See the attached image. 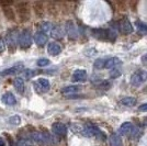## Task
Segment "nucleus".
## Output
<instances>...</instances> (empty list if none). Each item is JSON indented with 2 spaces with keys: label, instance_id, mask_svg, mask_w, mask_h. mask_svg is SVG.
Returning <instances> with one entry per match:
<instances>
[{
  "label": "nucleus",
  "instance_id": "nucleus-15",
  "mask_svg": "<svg viewBox=\"0 0 147 146\" xmlns=\"http://www.w3.org/2000/svg\"><path fill=\"white\" fill-rule=\"evenodd\" d=\"M47 52L52 56H57L61 53V46L57 42H51L47 45Z\"/></svg>",
  "mask_w": 147,
  "mask_h": 146
},
{
  "label": "nucleus",
  "instance_id": "nucleus-18",
  "mask_svg": "<svg viewBox=\"0 0 147 146\" xmlns=\"http://www.w3.org/2000/svg\"><path fill=\"white\" fill-rule=\"evenodd\" d=\"M22 68H23V65H21V64H20V65H16V66L10 67V68H8L6 70L1 72V73H0V76H11V75H14V74L21 72Z\"/></svg>",
  "mask_w": 147,
  "mask_h": 146
},
{
  "label": "nucleus",
  "instance_id": "nucleus-1",
  "mask_svg": "<svg viewBox=\"0 0 147 146\" xmlns=\"http://www.w3.org/2000/svg\"><path fill=\"white\" fill-rule=\"evenodd\" d=\"M30 139L41 146H49L52 145L53 142H54V139L52 137V135L47 132L33 131L30 133Z\"/></svg>",
  "mask_w": 147,
  "mask_h": 146
},
{
  "label": "nucleus",
  "instance_id": "nucleus-28",
  "mask_svg": "<svg viewBox=\"0 0 147 146\" xmlns=\"http://www.w3.org/2000/svg\"><path fill=\"white\" fill-rule=\"evenodd\" d=\"M136 26H137V30L141 34L146 35L147 34V24L143 23V22H136Z\"/></svg>",
  "mask_w": 147,
  "mask_h": 146
},
{
  "label": "nucleus",
  "instance_id": "nucleus-24",
  "mask_svg": "<svg viewBox=\"0 0 147 146\" xmlns=\"http://www.w3.org/2000/svg\"><path fill=\"white\" fill-rule=\"evenodd\" d=\"M52 23L51 22H47V21H43V22H41V23H38L37 24V28H38V31L40 32H43V33H46V32H49V31L52 30Z\"/></svg>",
  "mask_w": 147,
  "mask_h": 146
},
{
  "label": "nucleus",
  "instance_id": "nucleus-33",
  "mask_svg": "<svg viewBox=\"0 0 147 146\" xmlns=\"http://www.w3.org/2000/svg\"><path fill=\"white\" fill-rule=\"evenodd\" d=\"M37 66L40 67H45L47 66V65H49V59H47V58H40L38 61H37Z\"/></svg>",
  "mask_w": 147,
  "mask_h": 146
},
{
  "label": "nucleus",
  "instance_id": "nucleus-38",
  "mask_svg": "<svg viewBox=\"0 0 147 146\" xmlns=\"http://www.w3.org/2000/svg\"><path fill=\"white\" fill-rule=\"evenodd\" d=\"M142 63H143L144 65H147V54H145L142 57Z\"/></svg>",
  "mask_w": 147,
  "mask_h": 146
},
{
  "label": "nucleus",
  "instance_id": "nucleus-16",
  "mask_svg": "<svg viewBox=\"0 0 147 146\" xmlns=\"http://www.w3.org/2000/svg\"><path fill=\"white\" fill-rule=\"evenodd\" d=\"M2 102L7 104V105H14L17 103V99H16L12 92L8 91L2 96Z\"/></svg>",
  "mask_w": 147,
  "mask_h": 146
},
{
  "label": "nucleus",
  "instance_id": "nucleus-17",
  "mask_svg": "<svg viewBox=\"0 0 147 146\" xmlns=\"http://www.w3.org/2000/svg\"><path fill=\"white\" fill-rule=\"evenodd\" d=\"M52 36L56 40H61L65 35V29H63L59 25H55L54 28H52Z\"/></svg>",
  "mask_w": 147,
  "mask_h": 146
},
{
  "label": "nucleus",
  "instance_id": "nucleus-5",
  "mask_svg": "<svg viewBox=\"0 0 147 146\" xmlns=\"http://www.w3.org/2000/svg\"><path fill=\"white\" fill-rule=\"evenodd\" d=\"M18 44L21 49H28L32 45V33L29 29H25L21 33H19Z\"/></svg>",
  "mask_w": 147,
  "mask_h": 146
},
{
  "label": "nucleus",
  "instance_id": "nucleus-6",
  "mask_svg": "<svg viewBox=\"0 0 147 146\" xmlns=\"http://www.w3.org/2000/svg\"><path fill=\"white\" fill-rule=\"evenodd\" d=\"M114 24L117 25V26H114V28H111V29H113V30H119L122 34H131L132 32H133V25L132 23L129 22V19L126 18H123L121 20H119L117 22H115Z\"/></svg>",
  "mask_w": 147,
  "mask_h": 146
},
{
  "label": "nucleus",
  "instance_id": "nucleus-22",
  "mask_svg": "<svg viewBox=\"0 0 147 146\" xmlns=\"http://www.w3.org/2000/svg\"><path fill=\"white\" fill-rule=\"evenodd\" d=\"M13 86H14V88H16V90L19 92V93H23L24 91V81L22 78H16L14 81H13Z\"/></svg>",
  "mask_w": 147,
  "mask_h": 146
},
{
  "label": "nucleus",
  "instance_id": "nucleus-26",
  "mask_svg": "<svg viewBox=\"0 0 147 146\" xmlns=\"http://www.w3.org/2000/svg\"><path fill=\"white\" fill-rule=\"evenodd\" d=\"M78 86H68V87H64L61 89V93H75V92L79 91Z\"/></svg>",
  "mask_w": 147,
  "mask_h": 146
},
{
  "label": "nucleus",
  "instance_id": "nucleus-14",
  "mask_svg": "<svg viewBox=\"0 0 147 146\" xmlns=\"http://www.w3.org/2000/svg\"><path fill=\"white\" fill-rule=\"evenodd\" d=\"M73 81L75 82H84L87 79V72L85 69H77L73 74Z\"/></svg>",
  "mask_w": 147,
  "mask_h": 146
},
{
  "label": "nucleus",
  "instance_id": "nucleus-39",
  "mask_svg": "<svg viewBox=\"0 0 147 146\" xmlns=\"http://www.w3.org/2000/svg\"><path fill=\"white\" fill-rule=\"evenodd\" d=\"M0 146H6V141L3 140V137L0 136Z\"/></svg>",
  "mask_w": 147,
  "mask_h": 146
},
{
  "label": "nucleus",
  "instance_id": "nucleus-2",
  "mask_svg": "<svg viewBox=\"0 0 147 146\" xmlns=\"http://www.w3.org/2000/svg\"><path fill=\"white\" fill-rule=\"evenodd\" d=\"M81 134L86 137H97L100 141H104L107 137L103 132L94 124H87L81 130Z\"/></svg>",
  "mask_w": 147,
  "mask_h": 146
},
{
  "label": "nucleus",
  "instance_id": "nucleus-13",
  "mask_svg": "<svg viewBox=\"0 0 147 146\" xmlns=\"http://www.w3.org/2000/svg\"><path fill=\"white\" fill-rule=\"evenodd\" d=\"M47 40L49 37L46 35V33H43V32H40L37 31L34 35V41H35V44L40 47H43L44 45L47 43Z\"/></svg>",
  "mask_w": 147,
  "mask_h": 146
},
{
  "label": "nucleus",
  "instance_id": "nucleus-27",
  "mask_svg": "<svg viewBox=\"0 0 147 146\" xmlns=\"http://www.w3.org/2000/svg\"><path fill=\"white\" fill-rule=\"evenodd\" d=\"M17 146H32L31 139L30 137H20L18 140Z\"/></svg>",
  "mask_w": 147,
  "mask_h": 146
},
{
  "label": "nucleus",
  "instance_id": "nucleus-35",
  "mask_svg": "<svg viewBox=\"0 0 147 146\" xmlns=\"http://www.w3.org/2000/svg\"><path fill=\"white\" fill-rule=\"evenodd\" d=\"M5 49H6V43H5L2 37H0V54L3 53Z\"/></svg>",
  "mask_w": 147,
  "mask_h": 146
},
{
  "label": "nucleus",
  "instance_id": "nucleus-7",
  "mask_svg": "<svg viewBox=\"0 0 147 146\" xmlns=\"http://www.w3.org/2000/svg\"><path fill=\"white\" fill-rule=\"evenodd\" d=\"M65 32L69 37V40H77L79 36L78 26L76 25L74 21H67L65 23Z\"/></svg>",
  "mask_w": 147,
  "mask_h": 146
},
{
  "label": "nucleus",
  "instance_id": "nucleus-37",
  "mask_svg": "<svg viewBox=\"0 0 147 146\" xmlns=\"http://www.w3.org/2000/svg\"><path fill=\"white\" fill-rule=\"evenodd\" d=\"M90 80H91L92 82H97V81H98V82H101V78H100L99 76H96V75H93Z\"/></svg>",
  "mask_w": 147,
  "mask_h": 146
},
{
  "label": "nucleus",
  "instance_id": "nucleus-11",
  "mask_svg": "<svg viewBox=\"0 0 147 146\" xmlns=\"http://www.w3.org/2000/svg\"><path fill=\"white\" fill-rule=\"evenodd\" d=\"M91 33L93 37L101 40V41H105L109 40V29H92Z\"/></svg>",
  "mask_w": 147,
  "mask_h": 146
},
{
  "label": "nucleus",
  "instance_id": "nucleus-4",
  "mask_svg": "<svg viewBox=\"0 0 147 146\" xmlns=\"http://www.w3.org/2000/svg\"><path fill=\"white\" fill-rule=\"evenodd\" d=\"M17 16H18L20 22L24 23L31 19L30 7L28 2H18L17 3Z\"/></svg>",
  "mask_w": 147,
  "mask_h": 146
},
{
  "label": "nucleus",
  "instance_id": "nucleus-31",
  "mask_svg": "<svg viewBox=\"0 0 147 146\" xmlns=\"http://www.w3.org/2000/svg\"><path fill=\"white\" fill-rule=\"evenodd\" d=\"M8 122H9L10 124H12V125H19V124L21 123V118L19 116H11V118H9Z\"/></svg>",
  "mask_w": 147,
  "mask_h": 146
},
{
  "label": "nucleus",
  "instance_id": "nucleus-40",
  "mask_svg": "<svg viewBox=\"0 0 147 146\" xmlns=\"http://www.w3.org/2000/svg\"><path fill=\"white\" fill-rule=\"evenodd\" d=\"M143 122H144V124H145V125H147V118H145V119L143 120Z\"/></svg>",
  "mask_w": 147,
  "mask_h": 146
},
{
  "label": "nucleus",
  "instance_id": "nucleus-32",
  "mask_svg": "<svg viewBox=\"0 0 147 146\" xmlns=\"http://www.w3.org/2000/svg\"><path fill=\"white\" fill-rule=\"evenodd\" d=\"M36 74H37V72L33 70V69H24V77L26 78V79H31V78H33Z\"/></svg>",
  "mask_w": 147,
  "mask_h": 146
},
{
  "label": "nucleus",
  "instance_id": "nucleus-20",
  "mask_svg": "<svg viewBox=\"0 0 147 146\" xmlns=\"http://www.w3.org/2000/svg\"><path fill=\"white\" fill-rule=\"evenodd\" d=\"M2 11H3L5 17H6L8 20H10V21H16V13H14V11H13V9L11 7L3 6L2 7Z\"/></svg>",
  "mask_w": 147,
  "mask_h": 146
},
{
  "label": "nucleus",
  "instance_id": "nucleus-21",
  "mask_svg": "<svg viewBox=\"0 0 147 146\" xmlns=\"http://www.w3.org/2000/svg\"><path fill=\"white\" fill-rule=\"evenodd\" d=\"M120 64H121V61L117 57H111L108 61H105V66L104 67L108 68V69H114Z\"/></svg>",
  "mask_w": 147,
  "mask_h": 146
},
{
  "label": "nucleus",
  "instance_id": "nucleus-19",
  "mask_svg": "<svg viewBox=\"0 0 147 146\" xmlns=\"http://www.w3.org/2000/svg\"><path fill=\"white\" fill-rule=\"evenodd\" d=\"M109 144H110V146H123L121 136L117 133H112L109 137Z\"/></svg>",
  "mask_w": 147,
  "mask_h": 146
},
{
  "label": "nucleus",
  "instance_id": "nucleus-25",
  "mask_svg": "<svg viewBox=\"0 0 147 146\" xmlns=\"http://www.w3.org/2000/svg\"><path fill=\"white\" fill-rule=\"evenodd\" d=\"M34 11L38 18H42L44 14V5L42 2H35L34 3Z\"/></svg>",
  "mask_w": 147,
  "mask_h": 146
},
{
  "label": "nucleus",
  "instance_id": "nucleus-8",
  "mask_svg": "<svg viewBox=\"0 0 147 146\" xmlns=\"http://www.w3.org/2000/svg\"><path fill=\"white\" fill-rule=\"evenodd\" d=\"M34 89L40 93H45L49 90L51 85H49V81L45 78H38V79L34 82Z\"/></svg>",
  "mask_w": 147,
  "mask_h": 146
},
{
  "label": "nucleus",
  "instance_id": "nucleus-23",
  "mask_svg": "<svg viewBox=\"0 0 147 146\" xmlns=\"http://www.w3.org/2000/svg\"><path fill=\"white\" fill-rule=\"evenodd\" d=\"M120 102H121V104L125 105V107H134L136 102H137V100L134 97H124L121 99Z\"/></svg>",
  "mask_w": 147,
  "mask_h": 146
},
{
  "label": "nucleus",
  "instance_id": "nucleus-12",
  "mask_svg": "<svg viewBox=\"0 0 147 146\" xmlns=\"http://www.w3.org/2000/svg\"><path fill=\"white\" fill-rule=\"evenodd\" d=\"M133 124L131 123V122H124L122 125L120 126V128H119V135L121 136V135H123V136H129L131 135V133H132V131H133Z\"/></svg>",
  "mask_w": 147,
  "mask_h": 146
},
{
  "label": "nucleus",
  "instance_id": "nucleus-10",
  "mask_svg": "<svg viewBox=\"0 0 147 146\" xmlns=\"http://www.w3.org/2000/svg\"><path fill=\"white\" fill-rule=\"evenodd\" d=\"M52 132L57 135V136H61V137H64L67 135V126L64 124V123H61V122H55L53 125H52Z\"/></svg>",
  "mask_w": 147,
  "mask_h": 146
},
{
  "label": "nucleus",
  "instance_id": "nucleus-36",
  "mask_svg": "<svg viewBox=\"0 0 147 146\" xmlns=\"http://www.w3.org/2000/svg\"><path fill=\"white\" fill-rule=\"evenodd\" d=\"M138 111L141 112H147V103H143L138 107Z\"/></svg>",
  "mask_w": 147,
  "mask_h": 146
},
{
  "label": "nucleus",
  "instance_id": "nucleus-30",
  "mask_svg": "<svg viewBox=\"0 0 147 146\" xmlns=\"http://www.w3.org/2000/svg\"><path fill=\"white\" fill-rule=\"evenodd\" d=\"M93 66H94L96 69H102V68H104V66H105V59H103V58H98V59H96Z\"/></svg>",
  "mask_w": 147,
  "mask_h": 146
},
{
  "label": "nucleus",
  "instance_id": "nucleus-34",
  "mask_svg": "<svg viewBox=\"0 0 147 146\" xmlns=\"http://www.w3.org/2000/svg\"><path fill=\"white\" fill-rule=\"evenodd\" d=\"M119 76H121V70H119V69H113V70H111L110 73V77L111 78H117Z\"/></svg>",
  "mask_w": 147,
  "mask_h": 146
},
{
  "label": "nucleus",
  "instance_id": "nucleus-3",
  "mask_svg": "<svg viewBox=\"0 0 147 146\" xmlns=\"http://www.w3.org/2000/svg\"><path fill=\"white\" fill-rule=\"evenodd\" d=\"M18 37H19V32L17 29H12L7 33L6 36V44L8 46L9 52L13 54L16 52V49L18 47Z\"/></svg>",
  "mask_w": 147,
  "mask_h": 146
},
{
  "label": "nucleus",
  "instance_id": "nucleus-29",
  "mask_svg": "<svg viewBox=\"0 0 147 146\" xmlns=\"http://www.w3.org/2000/svg\"><path fill=\"white\" fill-rule=\"evenodd\" d=\"M142 134H143V132H142V130L140 128H137V126H134L133 128V131H132V133H131V137L132 139H135V140H137L140 136H141Z\"/></svg>",
  "mask_w": 147,
  "mask_h": 146
},
{
  "label": "nucleus",
  "instance_id": "nucleus-9",
  "mask_svg": "<svg viewBox=\"0 0 147 146\" xmlns=\"http://www.w3.org/2000/svg\"><path fill=\"white\" fill-rule=\"evenodd\" d=\"M147 79V73L145 72H137V73H134L131 77V85L132 86H137L142 85V82H144L145 80Z\"/></svg>",
  "mask_w": 147,
  "mask_h": 146
}]
</instances>
